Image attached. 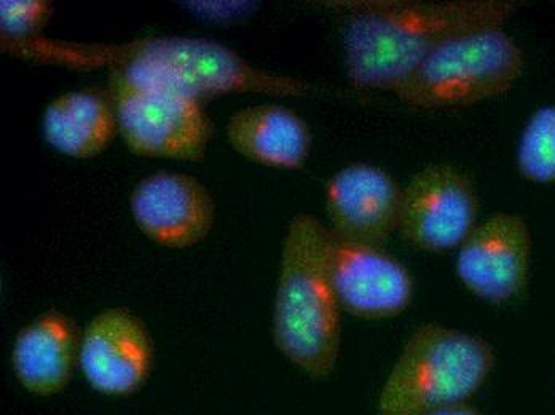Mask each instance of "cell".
<instances>
[{"instance_id":"9","label":"cell","mask_w":555,"mask_h":415,"mask_svg":"<svg viewBox=\"0 0 555 415\" xmlns=\"http://www.w3.org/2000/svg\"><path fill=\"white\" fill-rule=\"evenodd\" d=\"M154 361L151 330L127 307L101 310L83 327L79 369L96 393L133 397L151 379Z\"/></svg>"},{"instance_id":"10","label":"cell","mask_w":555,"mask_h":415,"mask_svg":"<svg viewBox=\"0 0 555 415\" xmlns=\"http://www.w3.org/2000/svg\"><path fill=\"white\" fill-rule=\"evenodd\" d=\"M331 270L341 310L357 319H395L414 300L411 270L382 246L351 242L331 232Z\"/></svg>"},{"instance_id":"1","label":"cell","mask_w":555,"mask_h":415,"mask_svg":"<svg viewBox=\"0 0 555 415\" xmlns=\"http://www.w3.org/2000/svg\"><path fill=\"white\" fill-rule=\"evenodd\" d=\"M13 59L77 73L107 69L112 79L138 89L172 91L194 100L230 94L302 98L318 90L293 76L270 73L215 40L185 36H157L125 43H80L39 39L0 42Z\"/></svg>"},{"instance_id":"4","label":"cell","mask_w":555,"mask_h":415,"mask_svg":"<svg viewBox=\"0 0 555 415\" xmlns=\"http://www.w3.org/2000/svg\"><path fill=\"white\" fill-rule=\"evenodd\" d=\"M492 343L442 323H423L408 337L378 394V415H423L465 403L495 369Z\"/></svg>"},{"instance_id":"2","label":"cell","mask_w":555,"mask_h":415,"mask_svg":"<svg viewBox=\"0 0 555 415\" xmlns=\"http://www.w3.org/2000/svg\"><path fill=\"white\" fill-rule=\"evenodd\" d=\"M345 70L360 93L392 91L435 50L473 30L504 28L520 9L513 0H338Z\"/></svg>"},{"instance_id":"3","label":"cell","mask_w":555,"mask_h":415,"mask_svg":"<svg viewBox=\"0 0 555 415\" xmlns=\"http://www.w3.org/2000/svg\"><path fill=\"white\" fill-rule=\"evenodd\" d=\"M341 310L331 270V229L299 212L287 224L281 251L273 343L313 380L333 376L341 349Z\"/></svg>"},{"instance_id":"11","label":"cell","mask_w":555,"mask_h":415,"mask_svg":"<svg viewBox=\"0 0 555 415\" xmlns=\"http://www.w3.org/2000/svg\"><path fill=\"white\" fill-rule=\"evenodd\" d=\"M131 216L142 234L168 249H189L215 228L216 204L198 179L162 170L141 179L130 197Z\"/></svg>"},{"instance_id":"13","label":"cell","mask_w":555,"mask_h":415,"mask_svg":"<svg viewBox=\"0 0 555 415\" xmlns=\"http://www.w3.org/2000/svg\"><path fill=\"white\" fill-rule=\"evenodd\" d=\"M80 337L76 320L67 313H40L13 340L12 371L16 382L36 397L63 393L80 367Z\"/></svg>"},{"instance_id":"12","label":"cell","mask_w":555,"mask_h":415,"mask_svg":"<svg viewBox=\"0 0 555 415\" xmlns=\"http://www.w3.org/2000/svg\"><path fill=\"white\" fill-rule=\"evenodd\" d=\"M402 185L377 165L354 161L335 171L324 187L331 232L382 246L398 232Z\"/></svg>"},{"instance_id":"8","label":"cell","mask_w":555,"mask_h":415,"mask_svg":"<svg viewBox=\"0 0 555 415\" xmlns=\"http://www.w3.org/2000/svg\"><path fill=\"white\" fill-rule=\"evenodd\" d=\"M531 249L533 239L522 216L493 212L460 246L456 276L472 295L492 306H504L526 293Z\"/></svg>"},{"instance_id":"14","label":"cell","mask_w":555,"mask_h":415,"mask_svg":"<svg viewBox=\"0 0 555 415\" xmlns=\"http://www.w3.org/2000/svg\"><path fill=\"white\" fill-rule=\"evenodd\" d=\"M227 141L236 154L253 164L275 170L299 171L310 157V127L291 107L253 104L230 116Z\"/></svg>"},{"instance_id":"7","label":"cell","mask_w":555,"mask_h":415,"mask_svg":"<svg viewBox=\"0 0 555 415\" xmlns=\"http://www.w3.org/2000/svg\"><path fill=\"white\" fill-rule=\"evenodd\" d=\"M479 195L466 171L428 165L402 187L398 234L416 251H452L479 224Z\"/></svg>"},{"instance_id":"16","label":"cell","mask_w":555,"mask_h":415,"mask_svg":"<svg viewBox=\"0 0 555 415\" xmlns=\"http://www.w3.org/2000/svg\"><path fill=\"white\" fill-rule=\"evenodd\" d=\"M520 177L534 184H555V104L528 119L516 155Z\"/></svg>"},{"instance_id":"15","label":"cell","mask_w":555,"mask_h":415,"mask_svg":"<svg viewBox=\"0 0 555 415\" xmlns=\"http://www.w3.org/2000/svg\"><path fill=\"white\" fill-rule=\"evenodd\" d=\"M43 140L60 154L90 160L106 152L118 134L109 94L76 90L56 96L43 111Z\"/></svg>"},{"instance_id":"6","label":"cell","mask_w":555,"mask_h":415,"mask_svg":"<svg viewBox=\"0 0 555 415\" xmlns=\"http://www.w3.org/2000/svg\"><path fill=\"white\" fill-rule=\"evenodd\" d=\"M118 134L138 157L205 160L215 124L202 101L172 91L138 89L109 77Z\"/></svg>"},{"instance_id":"18","label":"cell","mask_w":555,"mask_h":415,"mask_svg":"<svg viewBox=\"0 0 555 415\" xmlns=\"http://www.w3.org/2000/svg\"><path fill=\"white\" fill-rule=\"evenodd\" d=\"M423 415H483L479 410L472 406L468 401L465 403L449 404V406L438 407Z\"/></svg>"},{"instance_id":"17","label":"cell","mask_w":555,"mask_h":415,"mask_svg":"<svg viewBox=\"0 0 555 415\" xmlns=\"http://www.w3.org/2000/svg\"><path fill=\"white\" fill-rule=\"evenodd\" d=\"M53 15L49 0H2L0 42H28L39 39Z\"/></svg>"},{"instance_id":"5","label":"cell","mask_w":555,"mask_h":415,"mask_svg":"<svg viewBox=\"0 0 555 415\" xmlns=\"http://www.w3.org/2000/svg\"><path fill=\"white\" fill-rule=\"evenodd\" d=\"M527 56L504 30L489 28L453 37L391 91L415 111H444L496 100L522 77Z\"/></svg>"}]
</instances>
